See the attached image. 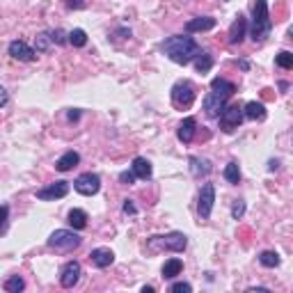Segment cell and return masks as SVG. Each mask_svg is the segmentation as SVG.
Returning <instances> with one entry per match:
<instances>
[{"instance_id": "obj_27", "label": "cell", "mask_w": 293, "mask_h": 293, "mask_svg": "<svg viewBox=\"0 0 293 293\" xmlns=\"http://www.w3.org/2000/svg\"><path fill=\"white\" fill-rule=\"evenodd\" d=\"M23 289H26V282H23V277H18V275H12L7 282H5V291L7 293H18Z\"/></svg>"}, {"instance_id": "obj_32", "label": "cell", "mask_w": 293, "mask_h": 293, "mask_svg": "<svg viewBox=\"0 0 293 293\" xmlns=\"http://www.w3.org/2000/svg\"><path fill=\"white\" fill-rule=\"evenodd\" d=\"M48 37H51V41H53V44H57V46L67 44V35H65L62 30H53V32H48Z\"/></svg>"}, {"instance_id": "obj_12", "label": "cell", "mask_w": 293, "mask_h": 293, "mask_svg": "<svg viewBox=\"0 0 293 293\" xmlns=\"http://www.w3.org/2000/svg\"><path fill=\"white\" fill-rule=\"evenodd\" d=\"M9 55L14 57V60H18V62H32L37 57V51H32L30 46H28L26 41H21V39H16V41H12L9 44Z\"/></svg>"}, {"instance_id": "obj_6", "label": "cell", "mask_w": 293, "mask_h": 293, "mask_svg": "<svg viewBox=\"0 0 293 293\" xmlns=\"http://www.w3.org/2000/svg\"><path fill=\"white\" fill-rule=\"evenodd\" d=\"M243 108L238 103H232V106H224L222 112L218 115V119H220V129L224 131V133H232V131H236L238 126H241V121H243Z\"/></svg>"}, {"instance_id": "obj_16", "label": "cell", "mask_w": 293, "mask_h": 293, "mask_svg": "<svg viewBox=\"0 0 293 293\" xmlns=\"http://www.w3.org/2000/svg\"><path fill=\"white\" fill-rule=\"evenodd\" d=\"M195 131H197V121H195V117H185L181 124H179L177 135H179V140H181L183 144H190L193 142V138H195Z\"/></svg>"}, {"instance_id": "obj_8", "label": "cell", "mask_w": 293, "mask_h": 293, "mask_svg": "<svg viewBox=\"0 0 293 293\" xmlns=\"http://www.w3.org/2000/svg\"><path fill=\"white\" fill-rule=\"evenodd\" d=\"M73 188H76V193L85 195V197H92V195H96L101 190V177H99V174L85 172V174H80V177L73 181Z\"/></svg>"}, {"instance_id": "obj_36", "label": "cell", "mask_w": 293, "mask_h": 293, "mask_svg": "<svg viewBox=\"0 0 293 293\" xmlns=\"http://www.w3.org/2000/svg\"><path fill=\"white\" fill-rule=\"evenodd\" d=\"M7 101H9V94H7V90H5V87L0 85V108H5V106H7Z\"/></svg>"}, {"instance_id": "obj_25", "label": "cell", "mask_w": 293, "mask_h": 293, "mask_svg": "<svg viewBox=\"0 0 293 293\" xmlns=\"http://www.w3.org/2000/svg\"><path fill=\"white\" fill-rule=\"evenodd\" d=\"M280 255H277V252H273V250H266V252H261V255H259V263H261L263 268H277L280 266Z\"/></svg>"}, {"instance_id": "obj_19", "label": "cell", "mask_w": 293, "mask_h": 293, "mask_svg": "<svg viewBox=\"0 0 293 293\" xmlns=\"http://www.w3.org/2000/svg\"><path fill=\"white\" fill-rule=\"evenodd\" d=\"M78 163H80V156H78L76 151H67V154H62L60 158H57L55 170H60V172H69V170H73Z\"/></svg>"}, {"instance_id": "obj_34", "label": "cell", "mask_w": 293, "mask_h": 293, "mask_svg": "<svg viewBox=\"0 0 293 293\" xmlns=\"http://www.w3.org/2000/svg\"><path fill=\"white\" fill-rule=\"evenodd\" d=\"M124 213H126V216H135V213H138L133 199H124Z\"/></svg>"}, {"instance_id": "obj_2", "label": "cell", "mask_w": 293, "mask_h": 293, "mask_svg": "<svg viewBox=\"0 0 293 293\" xmlns=\"http://www.w3.org/2000/svg\"><path fill=\"white\" fill-rule=\"evenodd\" d=\"M236 85L232 80H224V78H213L211 80V92L204 99V110L208 117H218L222 108L227 106V101L234 96Z\"/></svg>"}, {"instance_id": "obj_4", "label": "cell", "mask_w": 293, "mask_h": 293, "mask_svg": "<svg viewBox=\"0 0 293 293\" xmlns=\"http://www.w3.org/2000/svg\"><path fill=\"white\" fill-rule=\"evenodd\" d=\"M80 243L82 238L78 234L69 232V229H55L51 234V238H48V247H53L57 252H71L76 247H80Z\"/></svg>"}, {"instance_id": "obj_10", "label": "cell", "mask_w": 293, "mask_h": 293, "mask_svg": "<svg viewBox=\"0 0 293 293\" xmlns=\"http://www.w3.org/2000/svg\"><path fill=\"white\" fill-rule=\"evenodd\" d=\"M67 195H69V181H55L37 190V199H41V202H55V199H62Z\"/></svg>"}, {"instance_id": "obj_21", "label": "cell", "mask_w": 293, "mask_h": 293, "mask_svg": "<svg viewBox=\"0 0 293 293\" xmlns=\"http://www.w3.org/2000/svg\"><path fill=\"white\" fill-rule=\"evenodd\" d=\"M190 172H193V177L202 179V177H206V174L211 172V163H208V160H204V158L193 156V158H190Z\"/></svg>"}, {"instance_id": "obj_38", "label": "cell", "mask_w": 293, "mask_h": 293, "mask_svg": "<svg viewBox=\"0 0 293 293\" xmlns=\"http://www.w3.org/2000/svg\"><path fill=\"white\" fill-rule=\"evenodd\" d=\"M247 293H268V289H266V286H250Z\"/></svg>"}, {"instance_id": "obj_24", "label": "cell", "mask_w": 293, "mask_h": 293, "mask_svg": "<svg viewBox=\"0 0 293 293\" xmlns=\"http://www.w3.org/2000/svg\"><path fill=\"white\" fill-rule=\"evenodd\" d=\"M224 179H227L232 185H238L241 183V170H238V163L236 160H232V163H227V168H224Z\"/></svg>"}, {"instance_id": "obj_13", "label": "cell", "mask_w": 293, "mask_h": 293, "mask_svg": "<svg viewBox=\"0 0 293 293\" xmlns=\"http://www.w3.org/2000/svg\"><path fill=\"white\" fill-rule=\"evenodd\" d=\"M245 32H247V18L243 16V14H238L236 21L232 23V28H229V44L232 46H236V44H241L243 39H245Z\"/></svg>"}, {"instance_id": "obj_7", "label": "cell", "mask_w": 293, "mask_h": 293, "mask_svg": "<svg viewBox=\"0 0 293 293\" xmlns=\"http://www.w3.org/2000/svg\"><path fill=\"white\" fill-rule=\"evenodd\" d=\"M195 101V87L190 80H179L177 85L172 87V103L174 108H190Z\"/></svg>"}, {"instance_id": "obj_14", "label": "cell", "mask_w": 293, "mask_h": 293, "mask_svg": "<svg viewBox=\"0 0 293 293\" xmlns=\"http://www.w3.org/2000/svg\"><path fill=\"white\" fill-rule=\"evenodd\" d=\"M216 18L213 16H197V18H193V21H188L185 23V32H206V30H213L216 28Z\"/></svg>"}, {"instance_id": "obj_9", "label": "cell", "mask_w": 293, "mask_h": 293, "mask_svg": "<svg viewBox=\"0 0 293 293\" xmlns=\"http://www.w3.org/2000/svg\"><path fill=\"white\" fill-rule=\"evenodd\" d=\"M213 204H216V185H213V183H204L202 185V193H199V204H197L199 218H202V220L211 218Z\"/></svg>"}, {"instance_id": "obj_22", "label": "cell", "mask_w": 293, "mask_h": 293, "mask_svg": "<svg viewBox=\"0 0 293 293\" xmlns=\"http://www.w3.org/2000/svg\"><path fill=\"white\" fill-rule=\"evenodd\" d=\"M181 270H183V261L174 257V259H170V261H165L163 277H165V280H174L177 275H181Z\"/></svg>"}, {"instance_id": "obj_30", "label": "cell", "mask_w": 293, "mask_h": 293, "mask_svg": "<svg viewBox=\"0 0 293 293\" xmlns=\"http://www.w3.org/2000/svg\"><path fill=\"white\" fill-rule=\"evenodd\" d=\"M170 291L172 293H190L193 291V286H190L188 282H174V284L170 286Z\"/></svg>"}, {"instance_id": "obj_3", "label": "cell", "mask_w": 293, "mask_h": 293, "mask_svg": "<svg viewBox=\"0 0 293 293\" xmlns=\"http://www.w3.org/2000/svg\"><path fill=\"white\" fill-rule=\"evenodd\" d=\"M273 30V21H270V12H268V0H257L252 7V41L261 44L266 41V37Z\"/></svg>"}, {"instance_id": "obj_40", "label": "cell", "mask_w": 293, "mask_h": 293, "mask_svg": "<svg viewBox=\"0 0 293 293\" xmlns=\"http://www.w3.org/2000/svg\"><path fill=\"white\" fill-rule=\"evenodd\" d=\"M238 67H241L243 71H247V69H250V62H247V60H241V62H238Z\"/></svg>"}, {"instance_id": "obj_26", "label": "cell", "mask_w": 293, "mask_h": 293, "mask_svg": "<svg viewBox=\"0 0 293 293\" xmlns=\"http://www.w3.org/2000/svg\"><path fill=\"white\" fill-rule=\"evenodd\" d=\"M67 41H69L71 46H76V48H82V46L87 44V35H85V30H80V28L71 30L69 35H67Z\"/></svg>"}, {"instance_id": "obj_28", "label": "cell", "mask_w": 293, "mask_h": 293, "mask_svg": "<svg viewBox=\"0 0 293 293\" xmlns=\"http://www.w3.org/2000/svg\"><path fill=\"white\" fill-rule=\"evenodd\" d=\"M275 62H277V67H282V69H291L293 67V53H289V51L277 53Z\"/></svg>"}, {"instance_id": "obj_11", "label": "cell", "mask_w": 293, "mask_h": 293, "mask_svg": "<svg viewBox=\"0 0 293 293\" xmlns=\"http://www.w3.org/2000/svg\"><path fill=\"white\" fill-rule=\"evenodd\" d=\"M80 273H82L80 263H78V261H69L60 270V284L65 286V289H73V286L78 284V280H80Z\"/></svg>"}, {"instance_id": "obj_15", "label": "cell", "mask_w": 293, "mask_h": 293, "mask_svg": "<svg viewBox=\"0 0 293 293\" xmlns=\"http://www.w3.org/2000/svg\"><path fill=\"white\" fill-rule=\"evenodd\" d=\"M90 259L96 268H108L112 261H115V252L110 247H96V250L90 252Z\"/></svg>"}, {"instance_id": "obj_18", "label": "cell", "mask_w": 293, "mask_h": 293, "mask_svg": "<svg viewBox=\"0 0 293 293\" xmlns=\"http://www.w3.org/2000/svg\"><path fill=\"white\" fill-rule=\"evenodd\" d=\"M243 115L252 121H263L266 119V106H263L261 101H250V103H245V108H243Z\"/></svg>"}, {"instance_id": "obj_33", "label": "cell", "mask_w": 293, "mask_h": 293, "mask_svg": "<svg viewBox=\"0 0 293 293\" xmlns=\"http://www.w3.org/2000/svg\"><path fill=\"white\" fill-rule=\"evenodd\" d=\"M135 179H138V177L133 174V170H126V172H121V174H119V181L124 183V185H133V183H135Z\"/></svg>"}, {"instance_id": "obj_42", "label": "cell", "mask_w": 293, "mask_h": 293, "mask_svg": "<svg viewBox=\"0 0 293 293\" xmlns=\"http://www.w3.org/2000/svg\"><path fill=\"white\" fill-rule=\"evenodd\" d=\"M142 293H154V286H142Z\"/></svg>"}, {"instance_id": "obj_37", "label": "cell", "mask_w": 293, "mask_h": 293, "mask_svg": "<svg viewBox=\"0 0 293 293\" xmlns=\"http://www.w3.org/2000/svg\"><path fill=\"white\" fill-rule=\"evenodd\" d=\"M7 216H9V208L5 206V204H0V227L5 224V220H7Z\"/></svg>"}, {"instance_id": "obj_17", "label": "cell", "mask_w": 293, "mask_h": 293, "mask_svg": "<svg viewBox=\"0 0 293 293\" xmlns=\"http://www.w3.org/2000/svg\"><path fill=\"white\" fill-rule=\"evenodd\" d=\"M131 170H133V174L138 179H142V181H149L151 174H154V170H151V163L142 156H138V158H133V165H131Z\"/></svg>"}, {"instance_id": "obj_39", "label": "cell", "mask_w": 293, "mask_h": 293, "mask_svg": "<svg viewBox=\"0 0 293 293\" xmlns=\"http://www.w3.org/2000/svg\"><path fill=\"white\" fill-rule=\"evenodd\" d=\"M78 117H80V112H78V110H69V115H67V119H69V121H76Z\"/></svg>"}, {"instance_id": "obj_1", "label": "cell", "mask_w": 293, "mask_h": 293, "mask_svg": "<svg viewBox=\"0 0 293 293\" xmlns=\"http://www.w3.org/2000/svg\"><path fill=\"white\" fill-rule=\"evenodd\" d=\"M163 53L174 62V65H188L195 60V55L199 53V46L193 37L188 35H172L160 44Z\"/></svg>"}, {"instance_id": "obj_41", "label": "cell", "mask_w": 293, "mask_h": 293, "mask_svg": "<svg viewBox=\"0 0 293 293\" xmlns=\"http://www.w3.org/2000/svg\"><path fill=\"white\" fill-rule=\"evenodd\" d=\"M277 165H280V160H270V165H268V170H270V172H273V170H277Z\"/></svg>"}, {"instance_id": "obj_31", "label": "cell", "mask_w": 293, "mask_h": 293, "mask_svg": "<svg viewBox=\"0 0 293 293\" xmlns=\"http://www.w3.org/2000/svg\"><path fill=\"white\" fill-rule=\"evenodd\" d=\"M48 44H51V37H48V32H41V35L37 37V51L44 53L48 48Z\"/></svg>"}, {"instance_id": "obj_29", "label": "cell", "mask_w": 293, "mask_h": 293, "mask_svg": "<svg viewBox=\"0 0 293 293\" xmlns=\"http://www.w3.org/2000/svg\"><path fill=\"white\" fill-rule=\"evenodd\" d=\"M243 216H245V202H243V199H236V202H234V206H232V218L234 220H241Z\"/></svg>"}, {"instance_id": "obj_35", "label": "cell", "mask_w": 293, "mask_h": 293, "mask_svg": "<svg viewBox=\"0 0 293 293\" xmlns=\"http://www.w3.org/2000/svg\"><path fill=\"white\" fill-rule=\"evenodd\" d=\"M67 7L69 9H82L85 7V0H67Z\"/></svg>"}, {"instance_id": "obj_23", "label": "cell", "mask_w": 293, "mask_h": 293, "mask_svg": "<svg viewBox=\"0 0 293 293\" xmlns=\"http://www.w3.org/2000/svg\"><path fill=\"white\" fill-rule=\"evenodd\" d=\"M211 67H213V57L208 53H197L195 55V69H197V73L211 71Z\"/></svg>"}, {"instance_id": "obj_20", "label": "cell", "mask_w": 293, "mask_h": 293, "mask_svg": "<svg viewBox=\"0 0 293 293\" xmlns=\"http://www.w3.org/2000/svg\"><path fill=\"white\" fill-rule=\"evenodd\" d=\"M67 222H69V227H73L76 232H82V229L87 227V213L82 211V208H71L69 216H67Z\"/></svg>"}, {"instance_id": "obj_5", "label": "cell", "mask_w": 293, "mask_h": 293, "mask_svg": "<svg viewBox=\"0 0 293 293\" xmlns=\"http://www.w3.org/2000/svg\"><path fill=\"white\" fill-rule=\"evenodd\" d=\"M156 245L165 247V250H172V252H183L185 245H188V236L181 232H172V234H165V236H154L149 241V247L154 250Z\"/></svg>"}]
</instances>
